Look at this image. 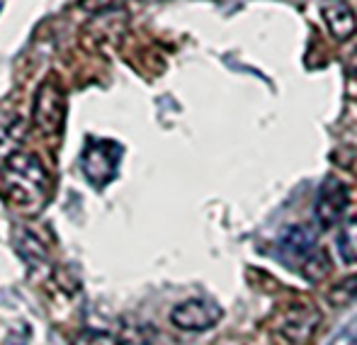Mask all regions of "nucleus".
<instances>
[{
    "mask_svg": "<svg viewBox=\"0 0 357 345\" xmlns=\"http://www.w3.org/2000/svg\"><path fill=\"white\" fill-rule=\"evenodd\" d=\"M0 190L8 204H13L15 209L37 214L52 194V175L39 156L29 151H17L3 161Z\"/></svg>",
    "mask_w": 357,
    "mask_h": 345,
    "instance_id": "obj_1",
    "label": "nucleus"
},
{
    "mask_svg": "<svg viewBox=\"0 0 357 345\" xmlns=\"http://www.w3.org/2000/svg\"><path fill=\"white\" fill-rule=\"evenodd\" d=\"M321 326V312L309 302H294L280 309L275 333L289 345H306Z\"/></svg>",
    "mask_w": 357,
    "mask_h": 345,
    "instance_id": "obj_2",
    "label": "nucleus"
},
{
    "mask_svg": "<svg viewBox=\"0 0 357 345\" xmlns=\"http://www.w3.org/2000/svg\"><path fill=\"white\" fill-rule=\"evenodd\" d=\"M66 119V98L56 81H44L34 93L32 122L42 137H59Z\"/></svg>",
    "mask_w": 357,
    "mask_h": 345,
    "instance_id": "obj_3",
    "label": "nucleus"
},
{
    "mask_svg": "<svg viewBox=\"0 0 357 345\" xmlns=\"http://www.w3.org/2000/svg\"><path fill=\"white\" fill-rule=\"evenodd\" d=\"M221 316H224V309L216 302H212V299H204V297L185 299V302H180L178 307L170 312L173 326L180 328V331H190V333L209 331V328L221 321Z\"/></svg>",
    "mask_w": 357,
    "mask_h": 345,
    "instance_id": "obj_4",
    "label": "nucleus"
},
{
    "mask_svg": "<svg viewBox=\"0 0 357 345\" xmlns=\"http://www.w3.org/2000/svg\"><path fill=\"white\" fill-rule=\"evenodd\" d=\"M348 204H350L348 185L338 178H326L314 202L316 224H319L324 231L338 227V224L343 222L345 212H348Z\"/></svg>",
    "mask_w": 357,
    "mask_h": 345,
    "instance_id": "obj_5",
    "label": "nucleus"
},
{
    "mask_svg": "<svg viewBox=\"0 0 357 345\" xmlns=\"http://www.w3.org/2000/svg\"><path fill=\"white\" fill-rule=\"evenodd\" d=\"M117 158H119V153H114L112 156V144H107V141L93 144V146L83 153L85 178L95 185H105L109 178H114Z\"/></svg>",
    "mask_w": 357,
    "mask_h": 345,
    "instance_id": "obj_6",
    "label": "nucleus"
},
{
    "mask_svg": "<svg viewBox=\"0 0 357 345\" xmlns=\"http://www.w3.org/2000/svg\"><path fill=\"white\" fill-rule=\"evenodd\" d=\"M15 248H17V256L24 260V263L34 265V268H39V265L49 263V258H52V241L49 238H44L39 231H34V227H17L15 229Z\"/></svg>",
    "mask_w": 357,
    "mask_h": 345,
    "instance_id": "obj_7",
    "label": "nucleus"
},
{
    "mask_svg": "<svg viewBox=\"0 0 357 345\" xmlns=\"http://www.w3.org/2000/svg\"><path fill=\"white\" fill-rule=\"evenodd\" d=\"M24 141L22 117L8 105H0V158H10Z\"/></svg>",
    "mask_w": 357,
    "mask_h": 345,
    "instance_id": "obj_8",
    "label": "nucleus"
},
{
    "mask_svg": "<svg viewBox=\"0 0 357 345\" xmlns=\"http://www.w3.org/2000/svg\"><path fill=\"white\" fill-rule=\"evenodd\" d=\"M324 20L328 24L331 34H333L338 42H345L350 39L353 34L357 32V20H355V13L348 3L343 0H333L324 8Z\"/></svg>",
    "mask_w": 357,
    "mask_h": 345,
    "instance_id": "obj_9",
    "label": "nucleus"
},
{
    "mask_svg": "<svg viewBox=\"0 0 357 345\" xmlns=\"http://www.w3.org/2000/svg\"><path fill=\"white\" fill-rule=\"evenodd\" d=\"M280 246L287 256L296 258V260H304L309 258L311 253L316 251V236L309 231L306 227H287L280 236Z\"/></svg>",
    "mask_w": 357,
    "mask_h": 345,
    "instance_id": "obj_10",
    "label": "nucleus"
},
{
    "mask_svg": "<svg viewBox=\"0 0 357 345\" xmlns=\"http://www.w3.org/2000/svg\"><path fill=\"white\" fill-rule=\"evenodd\" d=\"M338 256L345 265H357V212L345 217L338 231Z\"/></svg>",
    "mask_w": 357,
    "mask_h": 345,
    "instance_id": "obj_11",
    "label": "nucleus"
},
{
    "mask_svg": "<svg viewBox=\"0 0 357 345\" xmlns=\"http://www.w3.org/2000/svg\"><path fill=\"white\" fill-rule=\"evenodd\" d=\"M331 268H333V263H331V256L326 248H316L314 253H311L309 258L301 260V268L299 273L304 275L309 282H321V279L326 277V275L331 273Z\"/></svg>",
    "mask_w": 357,
    "mask_h": 345,
    "instance_id": "obj_12",
    "label": "nucleus"
},
{
    "mask_svg": "<svg viewBox=\"0 0 357 345\" xmlns=\"http://www.w3.org/2000/svg\"><path fill=\"white\" fill-rule=\"evenodd\" d=\"M326 302L331 304V307H353L357 304V275H350V277L340 279L338 284H333V287L326 292Z\"/></svg>",
    "mask_w": 357,
    "mask_h": 345,
    "instance_id": "obj_13",
    "label": "nucleus"
},
{
    "mask_svg": "<svg viewBox=\"0 0 357 345\" xmlns=\"http://www.w3.org/2000/svg\"><path fill=\"white\" fill-rule=\"evenodd\" d=\"M71 345H127L119 336L109 331H100V328H85L73 338Z\"/></svg>",
    "mask_w": 357,
    "mask_h": 345,
    "instance_id": "obj_14",
    "label": "nucleus"
},
{
    "mask_svg": "<svg viewBox=\"0 0 357 345\" xmlns=\"http://www.w3.org/2000/svg\"><path fill=\"white\" fill-rule=\"evenodd\" d=\"M5 345H27V341H24V338H17V336H13V338H10V341H8V343H5Z\"/></svg>",
    "mask_w": 357,
    "mask_h": 345,
    "instance_id": "obj_15",
    "label": "nucleus"
},
{
    "mask_svg": "<svg viewBox=\"0 0 357 345\" xmlns=\"http://www.w3.org/2000/svg\"><path fill=\"white\" fill-rule=\"evenodd\" d=\"M221 345H238V343H221Z\"/></svg>",
    "mask_w": 357,
    "mask_h": 345,
    "instance_id": "obj_16",
    "label": "nucleus"
},
{
    "mask_svg": "<svg viewBox=\"0 0 357 345\" xmlns=\"http://www.w3.org/2000/svg\"><path fill=\"white\" fill-rule=\"evenodd\" d=\"M0 10H3V3H0Z\"/></svg>",
    "mask_w": 357,
    "mask_h": 345,
    "instance_id": "obj_17",
    "label": "nucleus"
}]
</instances>
